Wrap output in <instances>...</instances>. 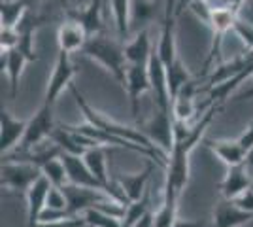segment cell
Returning <instances> with one entry per match:
<instances>
[{"mask_svg":"<svg viewBox=\"0 0 253 227\" xmlns=\"http://www.w3.org/2000/svg\"><path fill=\"white\" fill-rule=\"evenodd\" d=\"M253 220L252 212H246L229 199H221L213 208L211 227H240Z\"/></svg>","mask_w":253,"mask_h":227,"instance_id":"cell-12","label":"cell"},{"mask_svg":"<svg viewBox=\"0 0 253 227\" xmlns=\"http://www.w3.org/2000/svg\"><path fill=\"white\" fill-rule=\"evenodd\" d=\"M149 84H151V93L155 97V108L172 112V98L169 91V80H167V68L163 65L161 57L157 55V49H153V55L148 63Z\"/></svg>","mask_w":253,"mask_h":227,"instance_id":"cell-5","label":"cell"},{"mask_svg":"<svg viewBox=\"0 0 253 227\" xmlns=\"http://www.w3.org/2000/svg\"><path fill=\"white\" fill-rule=\"evenodd\" d=\"M176 8H178V0H165V21L176 19Z\"/></svg>","mask_w":253,"mask_h":227,"instance_id":"cell-34","label":"cell"},{"mask_svg":"<svg viewBox=\"0 0 253 227\" xmlns=\"http://www.w3.org/2000/svg\"><path fill=\"white\" fill-rule=\"evenodd\" d=\"M29 63V59L15 47V49H8V51H2L0 55V65H2V72L8 74V80H10V91L11 97L17 95L19 91V80H21L23 68Z\"/></svg>","mask_w":253,"mask_h":227,"instance_id":"cell-16","label":"cell"},{"mask_svg":"<svg viewBox=\"0 0 253 227\" xmlns=\"http://www.w3.org/2000/svg\"><path fill=\"white\" fill-rule=\"evenodd\" d=\"M64 167H66V174H68V184L82 185V187H93V189H100L104 191V185L96 180L93 173L89 171V167L85 165L84 157L80 155H70V153H63L61 155Z\"/></svg>","mask_w":253,"mask_h":227,"instance_id":"cell-11","label":"cell"},{"mask_svg":"<svg viewBox=\"0 0 253 227\" xmlns=\"http://www.w3.org/2000/svg\"><path fill=\"white\" fill-rule=\"evenodd\" d=\"M157 55L161 57L163 65L170 66L176 59V40H174V21H165L163 23V31H161V38H159L157 45Z\"/></svg>","mask_w":253,"mask_h":227,"instance_id":"cell-19","label":"cell"},{"mask_svg":"<svg viewBox=\"0 0 253 227\" xmlns=\"http://www.w3.org/2000/svg\"><path fill=\"white\" fill-rule=\"evenodd\" d=\"M53 2H55V4L59 6V8H63L64 13H66V11L70 10V6H68V0H53Z\"/></svg>","mask_w":253,"mask_h":227,"instance_id":"cell-38","label":"cell"},{"mask_svg":"<svg viewBox=\"0 0 253 227\" xmlns=\"http://www.w3.org/2000/svg\"><path fill=\"white\" fill-rule=\"evenodd\" d=\"M42 169L23 161H2L0 167V184L13 191L29 193L32 185L42 178Z\"/></svg>","mask_w":253,"mask_h":227,"instance_id":"cell-2","label":"cell"},{"mask_svg":"<svg viewBox=\"0 0 253 227\" xmlns=\"http://www.w3.org/2000/svg\"><path fill=\"white\" fill-rule=\"evenodd\" d=\"M238 142L242 144V148L246 151H250L253 148V123L248 127V129L244 131L242 135H240V138H238Z\"/></svg>","mask_w":253,"mask_h":227,"instance_id":"cell-33","label":"cell"},{"mask_svg":"<svg viewBox=\"0 0 253 227\" xmlns=\"http://www.w3.org/2000/svg\"><path fill=\"white\" fill-rule=\"evenodd\" d=\"M197 114V104H195V97H185V95H178L172 102V116L178 121L187 123L193 116Z\"/></svg>","mask_w":253,"mask_h":227,"instance_id":"cell-26","label":"cell"},{"mask_svg":"<svg viewBox=\"0 0 253 227\" xmlns=\"http://www.w3.org/2000/svg\"><path fill=\"white\" fill-rule=\"evenodd\" d=\"M252 184L253 182L250 180V169L244 163V165H238V167H229L219 189H221L223 199L234 201L238 195H242L246 189H250Z\"/></svg>","mask_w":253,"mask_h":227,"instance_id":"cell-13","label":"cell"},{"mask_svg":"<svg viewBox=\"0 0 253 227\" xmlns=\"http://www.w3.org/2000/svg\"><path fill=\"white\" fill-rule=\"evenodd\" d=\"M27 123L29 121L11 118L10 112L2 108L0 112V151L2 155H8L19 148L27 133Z\"/></svg>","mask_w":253,"mask_h":227,"instance_id":"cell-7","label":"cell"},{"mask_svg":"<svg viewBox=\"0 0 253 227\" xmlns=\"http://www.w3.org/2000/svg\"><path fill=\"white\" fill-rule=\"evenodd\" d=\"M89 40V34L84 27L74 19H66L61 23L59 31H57V42H59V51L64 53H76V51H84L85 44Z\"/></svg>","mask_w":253,"mask_h":227,"instance_id":"cell-9","label":"cell"},{"mask_svg":"<svg viewBox=\"0 0 253 227\" xmlns=\"http://www.w3.org/2000/svg\"><path fill=\"white\" fill-rule=\"evenodd\" d=\"M19 45V33L15 27H0V47L2 51L15 49Z\"/></svg>","mask_w":253,"mask_h":227,"instance_id":"cell-29","label":"cell"},{"mask_svg":"<svg viewBox=\"0 0 253 227\" xmlns=\"http://www.w3.org/2000/svg\"><path fill=\"white\" fill-rule=\"evenodd\" d=\"M174 227H211L208 224H202V222H191V220H178Z\"/></svg>","mask_w":253,"mask_h":227,"instance_id":"cell-35","label":"cell"},{"mask_svg":"<svg viewBox=\"0 0 253 227\" xmlns=\"http://www.w3.org/2000/svg\"><path fill=\"white\" fill-rule=\"evenodd\" d=\"M29 6L21 0H2L0 2V27H17Z\"/></svg>","mask_w":253,"mask_h":227,"instance_id":"cell-21","label":"cell"},{"mask_svg":"<svg viewBox=\"0 0 253 227\" xmlns=\"http://www.w3.org/2000/svg\"><path fill=\"white\" fill-rule=\"evenodd\" d=\"M140 131L157 146L159 150H163L167 155H170V151L174 148V116H172V112L155 108L153 116L140 127Z\"/></svg>","mask_w":253,"mask_h":227,"instance_id":"cell-3","label":"cell"},{"mask_svg":"<svg viewBox=\"0 0 253 227\" xmlns=\"http://www.w3.org/2000/svg\"><path fill=\"white\" fill-rule=\"evenodd\" d=\"M253 98V86L250 87V89H246L244 93H240L238 97H236V100H252Z\"/></svg>","mask_w":253,"mask_h":227,"instance_id":"cell-36","label":"cell"},{"mask_svg":"<svg viewBox=\"0 0 253 227\" xmlns=\"http://www.w3.org/2000/svg\"><path fill=\"white\" fill-rule=\"evenodd\" d=\"M153 11H155V4L151 0H132V4H130V23H142L146 27V23L153 17Z\"/></svg>","mask_w":253,"mask_h":227,"instance_id":"cell-27","label":"cell"},{"mask_svg":"<svg viewBox=\"0 0 253 227\" xmlns=\"http://www.w3.org/2000/svg\"><path fill=\"white\" fill-rule=\"evenodd\" d=\"M45 206L47 208H55V210H64L68 212V203H66V197H64V191L61 187H53L47 191V197H45Z\"/></svg>","mask_w":253,"mask_h":227,"instance_id":"cell-30","label":"cell"},{"mask_svg":"<svg viewBox=\"0 0 253 227\" xmlns=\"http://www.w3.org/2000/svg\"><path fill=\"white\" fill-rule=\"evenodd\" d=\"M82 53L85 57L96 61L98 65H102L121 86L126 87V68H128V63H126L125 47H121L119 44L114 42L112 38L104 36V34H95V36H91L87 40Z\"/></svg>","mask_w":253,"mask_h":227,"instance_id":"cell-1","label":"cell"},{"mask_svg":"<svg viewBox=\"0 0 253 227\" xmlns=\"http://www.w3.org/2000/svg\"><path fill=\"white\" fill-rule=\"evenodd\" d=\"M232 203L238 206V208H242V210H246V212H252L253 214V189L252 187L246 189V191H244L242 195H238Z\"/></svg>","mask_w":253,"mask_h":227,"instance_id":"cell-32","label":"cell"},{"mask_svg":"<svg viewBox=\"0 0 253 227\" xmlns=\"http://www.w3.org/2000/svg\"><path fill=\"white\" fill-rule=\"evenodd\" d=\"M130 4L132 0H110L114 21H116L117 33L121 38H125L130 31Z\"/></svg>","mask_w":253,"mask_h":227,"instance_id":"cell-22","label":"cell"},{"mask_svg":"<svg viewBox=\"0 0 253 227\" xmlns=\"http://www.w3.org/2000/svg\"><path fill=\"white\" fill-rule=\"evenodd\" d=\"M42 174L49 180V184H51L53 187H64V185L68 184L66 167H64V163L61 157H57V159H51V161L45 163V165L42 167Z\"/></svg>","mask_w":253,"mask_h":227,"instance_id":"cell-23","label":"cell"},{"mask_svg":"<svg viewBox=\"0 0 253 227\" xmlns=\"http://www.w3.org/2000/svg\"><path fill=\"white\" fill-rule=\"evenodd\" d=\"M49 189H51V184L45 176H42L29 189V193H27V227H38L40 214L45 208V197H47Z\"/></svg>","mask_w":253,"mask_h":227,"instance_id":"cell-14","label":"cell"},{"mask_svg":"<svg viewBox=\"0 0 253 227\" xmlns=\"http://www.w3.org/2000/svg\"><path fill=\"white\" fill-rule=\"evenodd\" d=\"M149 212V191H146V195L134 201V203H128L125 208V218H123V226L125 227H134Z\"/></svg>","mask_w":253,"mask_h":227,"instance_id":"cell-24","label":"cell"},{"mask_svg":"<svg viewBox=\"0 0 253 227\" xmlns=\"http://www.w3.org/2000/svg\"><path fill=\"white\" fill-rule=\"evenodd\" d=\"M167 68V80H169V91H170V98L174 102V98L178 97V93L187 86L191 82V74L187 70V66L181 63V59H176L170 66H165Z\"/></svg>","mask_w":253,"mask_h":227,"instance_id":"cell-20","label":"cell"},{"mask_svg":"<svg viewBox=\"0 0 253 227\" xmlns=\"http://www.w3.org/2000/svg\"><path fill=\"white\" fill-rule=\"evenodd\" d=\"M206 146L227 167H238V165H244L248 159V151L244 150L238 140H210L206 142Z\"/></svg>","mask_w":253,"mask_h":227,"instance_id":"cell-17","label":"cell"},{"mask_svg":"<svg viewBox=\"0 0 253 227\" xmlns=\"http://www.w3.org/2000/svg\"><path fill=\"white\" fill-rule=\"evenodd\" d=\"M74 65L70 63V55L59 51L57 57V63L53 68V74L49 78V84H47V91H45V100L43 104L53 106L57 102L59 95L64 91V87L72 86V78H74Z\"/></svg>","mask_w":253,"mask_h":227,"instance_id":"cell-6","label":"cell"},{"mask_svg":"<svg viewBox=\"0 0 253 227\" xmlns=\"http://www.w3.org/2000/svg\"><path fill=\"white\" fill-rule=\"evenodd\" d=\"M252 189H253V184H252Z\"/></svg>","mask_w":253,"mask_h":227,"instance_id":"cell-42","label":"cell"},{"mask_svg":"<svg viewBox=\"0 0 253 227\" xmlns=\"http://www.w3.org/2000/svg\"><path fill=\"white\" fill-rule=\"evenodd\" d=\"M125 89L128 91L132 116L138 118V114H140V97H142L146 91H151L148 65H128V68H126V87Z\"/></svg>","mask_w":253,"mask_h":227,"instance_id":"cell-8","label":"cell"},{"mask_svg":"<svg viewBox=\"0 0 253 227\" xmlns=\"http://www.w3.org/2000/svg\"><path fill=\"white\" fill-rule=\"evenodd\" d=\"M85 224L84 216H70L64 220H57V222H40L38 227H84Z\"/></svg>","mask_w":253,"mask_h":227,"instance_id":"cell-31","label":"cell"},{"mask_svg":"<svg viewBox=\"0 0 253 227\" xmlns=\"http://www.w3.org/2000/svg\"><path fill=\"white\" fill-rule=\"evenodd\" d=\"M21 2H25V4L29 6V10H36V6H38L42 0H21Z\"/></svg>","mask_w":253,"mask_h":227,"instance_id":"cell-39","label":"cell"},{"mask_svg":"<svg viewBox=\"0 0 253 227\" xmlns=\"http://www.w3.org/2000/svg\"><path fill=\"white\" fill-rule=\"evenodd\" d=\"M246 167L248 169H253V148L248 151V159H246Z\"/></svg>","mask_w":253,"mask_h":227,"instance_id":"cell-40","label":"cell"},{"mask_svg":"<svg viewBox=\"0 0 253 227\" xmlns=\"http://www.w3.org/2000/svg\"><path fill=\"white\" fill-rule=\"evenodd\" d=\"M102 15H104V0H91L85 8H80V10L70 8L66 11V17L80 23L87 31L89 38L95 36V34H100V31H102Z\"/></svg>","mask_w":253,"mask_h":227,"instance_id":"cell-10","label":"cell"},{"mask_svg":"<svg viewBox=\"0 0 253 227\" xmlns=\"http://www.w3.org/2000/svg\"><path fill=\"white\" fill-rule=\"evenodd\" d=\"M153 171V165H148L142 173H132V174H119L116 178L117 185L121 187V191L125 193L126 201L128 203H134V201H140L146 191H148V184L149 174Z\"/></svg>","mask_w":253,"mask_h":227,"instance_id":"cell-15","label":"cell"},{"mask_svg":"<svg viewBox=\"0 0 253 227\" xmlns=\"http://www.w3.org/2000/svg\"><path fill=\"white\" fill-rule=\"evenodd\" d=\"M125 55L128 65H148L151 55H153L148 29H140L136 33V36L126 44Z\"/></svg>","mask_w":253,"mask_h":227,"instance_id":"cell-18","label":"cell"},{"mask_svg":"<svg viewBox=\"0 0 253 227\" xmlns=\"http://www.w3.org/2000/svg\"><path fill=\"white\" fill-rule=\"evenodd\" d=\"M85 224L91 227H125L123 226V218H117L114 214H108L104 210L91 208L84 214Z\"/></svg>","mask_w":253,"mask_h":227,"instance_id":"cell-25","label":"cell"},{"mask_svg":"<svg viewBox=\"0 0 253 227\" xmlns=\"http://www.w3.org/2000/svg\"><path fill=\"white\" fill-rule=\"evenodd\" d=\"M110 6V0H104V11H106V8Z\"/></svg>","mask_w":253,"mask_h":227,"instance_id":"cell-41","label":"cell"},{"mask_svg":"<svg viewBox=\"0 0 253 227\" xmlns=\"http://www.w3.org/2000/svg\"><path fill=\"white\" fill-rule=\"evenodd\" d=\"M246 0H227V4H229V8L231 10H234L236 13H238V10H240V6H242Z\"/></svg>","mask_w":253,"mask_h":227,"instance_id":"cell-37","label":"cell"},{"mask_svg":"<svg viewBox=\"0 0 253 227\" xmlns=\"http://www.w3.org/2000/svg\"><path fill=\"white\" fill-rule=\"evenodd\" d=\"M232 31H234V34L242 40L244 45H246L250 51H253V23L244 21V19H240V17H236Z\"/></svg>","mask_w":253,"mask_h":227,"instance_id":"cell-28","label":"cell"},{"mask_svg":"<svg viewBox=\"0 0 253 227\" xmlns=\"http://www.w3.org/2000/svg\"><path fill=\"white\" fill-rule=\"evenodd\" d=\"M55 131V121H53V106L42 104V108L34 114V118L29 119L27 123V133H25V138L19 144V148L15 151H29L36 146L43 144L45 138L51 136V133ZM13 153V151H11Z\"/></svg>","mask_w":253,"mask_h":227,"instance_id":"cell-4","label":"cell"}]
</instances>
